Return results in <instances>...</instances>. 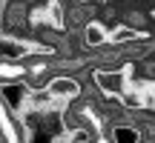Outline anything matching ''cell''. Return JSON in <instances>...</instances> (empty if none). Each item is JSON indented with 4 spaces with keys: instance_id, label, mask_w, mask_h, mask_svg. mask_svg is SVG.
I'll return each mask as SVG.
<instances>
[{
    "instance_id": "4",
    "label": "cell",
    "mask_w": 155,
    "mask_h": 143,
    "mask_svg": "<svg viewBox=\"0 0 155 143\" xmlns=\"http://www.w3.org/2000/svg\"><path fill=\"white\" fill-rule=\"evenodd\" d=\"M112 143H141V129L132 123H118L112 126Z\"/></svg>"
},
{
    "instance_id": "2",
    "label": "cell",
    "mask_w": 155,
    "mask_h": 143,
    "mask_svg": "<svg viewBox=\"0 0 155 143\" xmlns=\"http://www.w3.org/2000/svg\"><path fill=\"white\" fill-rule=\"evenodd\" d=\"M46 94L55 97V100H72V97L81 94V83L75 77H69V75H58V77H52L46 83Z\"/></svg>"
},
{
    "instance_id": "1",
    "label": "cell",
    "mask_w": 155,
    "mask_h": 143,
    "mask_svg": "<svg viewBox=\"0 0 155 143\" xmlns=\"http://www.w3.org/2000/svg\"><path fill=\"white\" fill-rule=\"evenodd\" d=\"M132 72V66H124V69H115V72H106V69H98L95 72V83L98 89L106 94V97H115V100H124V94L129 92V83H127V75Z\"/></svg>"
},
{
    "instance_id": "3",
    "label": "cell",
    "mask_w": 155,
    "mask_h": 143,
    "mask_svg": "<svg viewBox=\"0 0 155 143\" xmlns=\"http://www.w3.org/2000/svg\"><path fill=\"white\" fill-rule=\"evenodd\" d=\"M109 37H112V32L98 20H89L86 26H83V43H86L89 49H98V46L109 43Z\"/></svg>"
},
{
    "instance_id": "5",
    "label": "cell",
    "mask_w": 155,
    "mask_h": 143,
    "mask_svg": "<svg viewBox=\"0 0 155 143\" xmlns=\"http://www.w3.org/2000/svg\"><path fill=\"white\" fill-rule=\"evenodd\" d=\"M150 75H152V77H155V63H152V66H150Z\"/></svg>"
}]
</instances>
